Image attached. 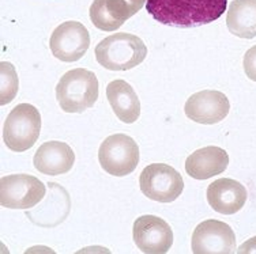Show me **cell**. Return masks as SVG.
<instances>
[{
    "instance_id": "5",
    "label": "cell",
    "mask_w": 256,
    "mask_h": 254,
    "mask_svg": "<svg viewBox=\"0 0 256 254\" xmlns=\"http://www.w3.org/2000/svg\"><path fill=\"white\" fill-rule=\"evenodd\" d=\"M98 161L101 167L110 176L126 177L138 166L139 147L132 137L116 133L101 143Z\"/></svg>"
},
{
    "instance_id": "18",
    "label": "cell",
    "mask_w": 256,
    "mask_h": 254,
    "mask_svg": "<svg viewBox=\"0 0 256 254\" xmlns=\"http://www.w3.org/2000/svg\"><path fill=\"white\" fill-rule=\"evenodd\" d=\"M20 82L14 65L8 61L0 63V103H10L18 93Z\"/></svg>"
},
{
    "instance_id": "6",
    "label": "cell",
    "mask_w": 256,
    "mask_h": 254,
    "mask_svg": "<svg viewBox=\"0 0 256 254\" xmlns=\"http://www.w3.org/2000/svg\"><path fill=\"white\" fill-rule=\"evenodd\" d=\"M140 191L150 200L172 203L182 193L184 180L176 169L165 163H153L143 169L139 178Z\"/></svg>"
},
{
    "instance_id": "8",
    "label": "cell",
    "mask_w": 256,
    "mask_h": 254,
    "mask_svg": "<svg viewBox=\"0 0 256 254\" xmlns=\"http://www.w3.org/2000/svg\"><path fill=\"white\" fill-rule=\"evenodd\" d=\"M89 46V31L76 20H68L58 26L50 39L52 54L64 63H74L80 60L86 54Z\"/></svg>"
},
{
    "instance_id": "7",
    "label": "cell",
    "mask_w": 256,
    "mask_h": 254,
    "mask_svg": "<svg viewBox=\"0 0 256 254\" xmlns=\"http://www.w3.org/2000/svg\"><path fill=\"white\" fill-rule=\"evenodd\" d=\"M45 185L29 174H12L0 180V204L8 210H30L44 199Z\"/></svg>"
},
{
    "instance_id": "4",
    "label": "cell",
    "mask_w": 256,
    "mask_h": 254,
    "mask_svg": "<svg viewBox=\"0 0 256 254\" xmlns=\"http://www.w3.org/2000/svg\"><path fill=\"white\" fill-rule=\"evenodd\" d=\"M41 131V114L30 103L16 105L6 118L3 140L11 151L24 152L34 146Z\"/></svg>"
},
{
    "instance_id": "2",
    "label": "cell",
    "mask_w": 256,
    "mask_h": 254,
    "mask_svg": "<svg viewBox=\"0 0 256 254\" xmlns=\"http://www.w3.org/2000/svg\"><path fill=\"white\" fill-rule=\"evenodd\" d=\"M56 99L66 113H82L93 108L98 99V79L89 69H71L60 78Z\"/></svg>"
},
{
    "instance_id": "19",
    "label": "cell",
    "mask_w": 256,
    "mask_h": 254,
    "mask_svg": "<svg viewBox=\"0 0 256 254\" xmlns=\"http://www.w3.org/2000/svg\"><path fill=\"white\" fill-rule=\"evenodd\" d=\"M244 71L248 78L256 82V45L248 49L244 54Z\"/></svg>"
},
{
    "instance_id": "12",
    "label": "cell",
    "mask_w": 256,
    "mask_h": 254,
    "mask_svg": "<svg viewBox=\"0 0 256 254\" xmlns=\"http://www.w3.org/2000/svg\"><path fill=\"white\" fill-rule=\"evenodd\" d=\"M75 162L72 148L63 142L52 140L38 147L33 163L36 170L45 176H60L68 173Z\"/></svg>"
},
{
    "instance_id": "13",
    "label": "cell",
    "mask_w": 256,
    "mask_h": 254,
    "mask_svg": "<svg viewBox=\"0 0 256 254\" xmlns=\"http://www.w3.org/2000/svg\"><path fill=\"white\" fill-rule=\"evenodd\" d=\"M207 201L218 214L233 215L246 204V191L244 185L238 181L230 178H221L208 185Z\"/></svg>"
},
{
    "instance_id": "21",
    "label": "cell",
    "mask_w": 256,
    "mask_h": 254,
    "mask_svg": "<svg viewBox=\"0 0 256 254\" xmlns=\"http://www.w3.org/2000/svg\"><path fill=\"white\" fill-rule=\"evenodd\" d=\"M124 1L127 3L128 7L131 8V11H132L134 15H135L138 11H140V8L148 3V0H124Z\"/></svg>"
},
{
    "instance_id": "1",
    "label": "cell",
    "mask_w": 256,
    "mask_h": 254,
    "mask_svg": "<svg viewBox=\"0 0 256 254\" xmlns=\"http://www.w3.org/2000/svg\"><path fill=\"white\" fill-rule=\"evenodd\" d=\"M226 5L228 0H148L146 8L160 23L187 29L217 20Z\"/></svg>"
},
{
    "instance_id": "17",
    "label": "cell",
    "mask_w": 256,
    "mask_h": 254,
    "mask_svg": "<svg viewBox=\"0 0 256 254\" xmlns=\"http://www.w3.org/2000/svg\"><path fill=\"white\" fill-rule=\"evenodd\" d=\"M226 26L240 38L256 37V0H233L228 8Z\"/></svg>"
},
{
    "instance_id": "9",
    "label": "cell",
    "mask_w": 256,
    "mask_h": 254,
    "mask_svg": "<svg viewBox=\"0 0 256 254\" xmlns=\"http://www.w3.org/2000/svg\"><path fill=\"white\" fill-rule=\"evenodd\" d=\"M192 252L195 254H230L236 252V237L230 226L210 219L204 220L192 234Z\"/></svg>"
},
{
    "instance_id": "3",
    "label": "cell",
    "mask_w": 256,
    "mask_h": 254,
    "mask_svg": "<svg viewBox=\"0 0 256 254\" xmlns=\"http://www.w3.org/2000/svg\"><path fill=\"white\" fill-rule=\"evenodd\" d=\"M148 46L142 39L128 33H116L96 46V59L109 71H128L143 63Z\"/></svg>"
},
{
    "instance_id": "14",
    "label": "cell",
    "mask_w": 256,
    "mask_h": 254,
    "mask_svg": "<svg viewBox=\"0 0 256 254\" xmlns=\"http://www.w3.org/2000/svg\"><path fill=\"white\" fill-rule=\"evenodd\" d=\"M229 155L220 147H204L192 152L186 161L187 174L195 180H208L226 170Z\"/></svg>"
},
{
    "instance_id": "10",
    "label": "cell",
    "mask_w": 256,
    "mask_h": 254,
    "mask_svg": "<svg viewBox=\"0 0 256 254\" xmlns=\"http://www.w3.org/2000/svg\"><path fill=\"white\" fill-rule=\"evenodd\" d=\"M132 235L138 249L146 254H165L173 245L170 226L154 215H143L135 220Z\"/></svg>"
},
{
    "instance_id": "15",
    "label": "cell",
    "mask_w": 256,
    "mask_h": 254,
    "mask_svg": "<svg viewBox=\"0 0 256 254\" xmlns=\"http://www.w3.org/2000/svg\"><path fill=\"white\" fill-rule=\"evenodd\" d=\"M106 98L120 121L132 124L140 116V102L138 95L131 84L126 80L118 79L110 82L106 86Z\"/></svg>"
},
{
    "instance_id": "16",
    "label": "cell",
    "mask_w": 256,
    "mask_h": 254,
    "mask_svg": "<svg viewBox=\"0 0 256 254\" xmlns=\"http://www.w3.org/2000/svg\"><path fill=\"white\" fill-rule=\"evenodd\" d=\"M89 12L94 26L102 31L118 30L134 15L124 0H94Z\"/></svg>"
},
{
    "instance_id": "20",
    "label": "cell",
    "mask_w": 256,
    "mask_h": 254,
    "mask_svg": "<svg viewBox=\"0 0 256 254\" xmlns=\"http://www.w3.org/2000/svg\"><path fill=\"white\" fill-rule=\"evenodd\" d=\"M238 254H256V237L251 238L250 241H246V244H242L238 250Z\"/></svg>"
},
{
    "instance_id": "11",
    "label": "cell",
    "mask_w": 256,
    "mask_h": 254,
    "mask_svg": "<svg viewBox=\"0 0 256 254\" xmlns=\"http://www.w3.org/2000/svg\"><path fill=\"white\" fill-rule=\"evenodd\" d=\"M229 109L230 103L225 94L216 90H203L188 98L184 112L192 121L212 125L226 117Z\"/></svg>"
}]
</instances>
